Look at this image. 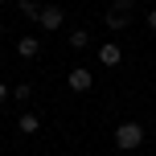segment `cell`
<instances>
[{
	"instance_id": "6da1fadb",
	"label": "cell",
	"mask_w": 156,
	"mask_h": 156,
	"mask_svg": "<svg viewBox=\"0 0 156 156\" xmlns=\"http://www.w3.org/2000/svg\"><path fill=\"white\" fill-rule=\"evenodd\" d=\"M115 144H119V152H136L144 144V123H119L115 127Z\"/></svg>"
},
{
	"instance_id": "7a4b0ae2",
	"label": "cell",
	"mask_w": 156,
	"mask_h": 156,
	"mask_svg": "<svg viewBox=\"0 0 156 156\" xmlns=\"http://www.w3.org/2000/svg\"><path fill=\"white\" fill-rule=\"evenodd\" d=\"M37 25H41L45 33H58V29L66 25V12H62L58 4H41V16H37Z\"/></svg>"
},
{
	"instance_id": "3957f363",
	"label": "cell",
	"mask_w": 156,
	"mask_h": 156,
	"mask_svg": "<svg viewBox=\"0 0 156 156\" xmlns=\"http://www.w3.org/2000/svg\"><path fill=\"white\" fill-rule=\"evenodd\" d=\"M119 62H123V49H119L115 41H103V45H99V66H107V70H115Z\"/></svg>"
},
{
	"instance_id": "277c9868",
	"label": "cell",
	"mask_w": 156,
	"mask_h": 156,
	"mask_svg": "<svg viewBox=\"0 0 156 156\" xmlns=\"http://www.w3.org/2000/svg\"><path fill=\"white\" fill-rule=\"evenodd\" d=\"M66 82H70V90H78V94H82V90H90V86H94V78H90V70H86V66H74Z\"/></svg>"
},
{
	"instance_id": "5b68a950",
	"label": "cell",
	"mask_w": 156,
	"mask_h": 156,
	"mask_svg": "<svg viewBox=\"0 0 156 156\" xmlns=\"http://www.w3.org/2000/svg\"><path fill=\"white\" fill-rule=\"evenodd\" d=\"M16 132H21V136H37V132H41V119L33 115V111H21V119H16Z\"/></svg>"
},
{
	"instance_id": "8992f818",
	"label": "cell",
	"mask_w": 156,
	"mask_h": 156,
	"mask_svg": "<svg viewBox=\"0 0 156 156\" xmlns=\"http://www.w3.org/2000/svg\"><path fill=\"white\" fill-rule=\"evenodd\" d=\"M16 54H21V58H37L41 54V41L33 37V33H25V37L16 41Z\"/></svg>"
},
{
	"instance_id": "52a82bcc",
	"label": "cell",
	"mask_w": 156,
	"mask_h": 156,
	"mask_svg": "<svg viewBox=\"0 0 156 156\" xmlns=\"http://www.w3.org/2000/svg\"><path fill=\"white\" fill-rule=\"evenodd\" d=\"M103 25H107L111 33H119V29H127V12H115V8H111V12L103 16Z\"/></svg>"
},
{
	"instance_id": "ba28073f",
	"label": "cell",
	"mask_w": 156,
	"mask_h": 156,
	"mask_svg": "<svg viewBox=\"0 0 156 156\" xmlns=\"http://www.w3.org/2000/svg\"><path fill=\"white\" fill-rule=\"evenodd\" d=\"M16 8H21L25 21H37V16H41V4H37V0H16Z\"/></svg>"
},
{
	"instance_id": "9c48e42d",
	"label": "cell",
	"mask_w": 156,
	"mask_h": 156,
	"mask_svg": "<svg viewBox=\"0 0 156 156\" xmlns=\"http://www.w3.org/2000/svg\"><path fill=\"white\" fill-rule=\"evenodd\" d=\"M90 45V33L86 29H70V49H86Z\"/></svg>"
},
{
	"instance_id": "30bf717a",
	"label": "cell",
	"mask_w": 156,
	"mask_h": 156,
	"mask_svg": "<svg viewBox=\"0 0 156 156\" xmlns=\"http://www.w3.org/2000/svg\"><path fill=\"white\" fill-rule=\"evenodd\" d=\"M12 99H16V103L25 107V103L33 99V86H29V82H16V86H12Z\"/></svg>"
},
{
	"instance_id": "8fae6325",
	"label": "cell",
	"mask_w": 156,
	"mask_h": 156,
	"mask_svg": "<svg viewBox=\"0 0 156 156\" xmlns=\"http://www.w3.org/2000/svg\"><path fill=\"white\" fill-rule=\"evenodd\" d=\"M115 12H127V16H132V0H115Z\"/></svg>"
},
{
	"instance_id": "7c38bea8",
	"label": "cell",
	"mask_w": 156,
	"mask_h": 156,
	"mask_svg": "<svg viewBox=\"0 0 156 156\" xmlns=\"http://www.w3.org/2000/svg\"><path fill=\"white\" fill-rule=\"evenodd\" d=\"M8 99H12V86H4V82H0V103H8Z\"/></svg>"
},
{
	"instance_id": "4fadbf2b",
	"label": "cell",
	"mask_w": 156,
	"mask_h": 156,
	"mask_svg": "<svg viewBox=\"0 0 156 156\" xmlns=\"http://www.w3.org/2000/svg\"><path fill=\"white\" fill-rule=\"evenodd\" d=\"M148 29L156 33V8H152V12H148Z\"/></svg>"
},
{
	"instance_id": "5bb4252c",
	"label": "cell",
	"mask_w": 156,
	"mask_h": 156,
	"mask_svg": "<svg viewBox=\"0 0 156 156\" xmlns=\"http://www.w3.org/2000/svg\"><path fill=\"white\" fill-rule=\"evenodd\" d=\"M123 156H136V152H123Z\"/></svg>"
},
{
	"instance_id": "9a60e30c",
	"label": "cell",
	"mask_w": 156,
	"mask_h": 156,
	"mask_svg": "<svg viewBox=\"0 0 156 156\" xmlns=\"http://www.w3.org/2000/svg\"><path fill=\"white\" fill-rule=\"evenodd\" d=\"M0 66H4V58H0Z\"/></svg>"
},
{
	"instance_id": "2e32d148",
	"label": "cell",
	"mask_w": 156,
	"mask_h": 156,
	"mask_svg": "<svg viewBox=\"0 0 156 156\" xmlns=\"http://www.w3.org/2000/svg\"><path fill=\"white\" fill-rule=\"evenodd\" d=\"M0 4H8V0H0Z\"/></svg>"
}]
</instances>
